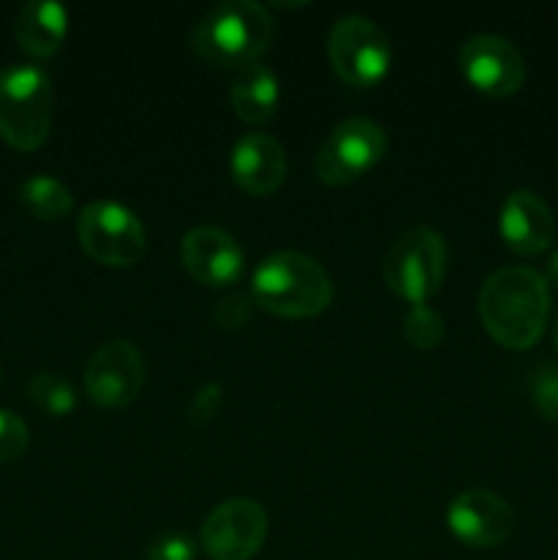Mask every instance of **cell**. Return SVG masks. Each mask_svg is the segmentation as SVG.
Wrapping results in <instances>:
<instances>
[{
  "mask_svg": "<svg viewBox=\"0 0 558 560\" xmlns=\"http://www.w3.org/2000/svg\"><path fill=\"white\" fill-rule=\"evenodd\" d=\"M479 317L501 348H534L550 317V284L528 266L498 268L479 290Z\"/></svg>",
  "mask_w": 558,
  "mask_h": 560,
  "instance_id": "cell-1",
  "label": "cell"
},
{
  "mask_svg": "<svg viewBox=\"0 0 558 560\" xmlns=\"http://www.w3.org/2000/svg\"><path fill=\"white\" fill-rule=\"evenodd\" d=\"M334 284L326 268L301 252L268 255L252 273V301L271 315L315 317L328 310Z\"/></svg>",
  "mask_w": 558,
  "mask_h": 560,
  "instance_id": "cell-2",
  "label": "cell"
},
{
  "mask_svg": "<svg viewBox=\"0 0 558 560\" xmlns=\"http://www.w3.org/2000/svg\"><path fill=\"white\" fill-rule=\"evenodd\" d=\"M274 38V16L255 0H228L208 11L191 33V47L206 63L244 66L260 60Z\"/></svg>",
  "mask_w": 558,
  "mask_h": 560,
  "instance_id": "cell-3",
  "label": "cell"
},
{
  "mask_svg": "<svg viewBox=\"0 0 558 560\" xmlns=\"http://www.w3.org/2000/svg\"><path fill=\"white\" fill-rule=\"evenodd\" d=\"M55 91L47 71L33 63L0 69V140L16 151H36L53 129Z\"/></svg>",
  "mask_w": 558,
  "mask_h": 560,
  "instance_id": "cell-4",
  "label": "cell"
},
{
  "mask_svg": "<svg viewBox=\"0 0 558 560\" xmlns=\"http://www.w3.org/2000/svg\"><path fill=\"white\" fill-rule=\"evenodd\" d=\"M446 260V241L438 230L410 228L388 249L383 260V282L410 306H421L441 290Z\"/></svg>",
  "mask_w": 558,
  "mask_h": 560,
  "instance_id": "cell-5",
  "label": "cell"
},
{
  "mask_svg": "<svg viewBox=\"0 0 558 560\" xmlns=\"http://www.w3.org/2000/svg\"><path fill=\"white\" fill-rule=\"evenodd\" d=\"M77 241L91 260L109 268L135 266L148 246L140 217L115 200H96L82 208Z\"/></svg>",
  "mask_w": 558,
  "mask_h": 560,
  "instance_id": "cell-6",
  "label": "cell"
},
{
  "mask_svg": "<svg viewBox=\"0 0 558 560\" xmlns=\"http://www.w3.org/2000/svg\"><path fill=\"white\" fill-rule=\"evenodd\" d=\"M328 60L345 85L372 88L392 69V42L370 16H339L328 33Z\"/></svg>",
  "mask_w": 558,
  "mask_h": 560,
  "instance_id": "cell-7",
  "label": "cell"
},
{
  "mask_svg": "<svg viewBox=\"0 0 558 560\" xmlns=\"http://www.w3.org/2000/svg\"><path fill=\"white\" fill-rule=\"evenodd\" d=\"M388 137L370 118H348L332 129L315 156V173L328 186H348L386 156Z\"/></svg>",
  "mask_w": 558,
  "mask_h": 560,
  "instance_id": "cell-8",
  "label": "cell"
},
{
  "mask_svg": "<svg viewBox=\"0 0 558 560\" xmlns=\"http://www.w3.org/2000/svg\"><path fill=\"white\" fill-rule=\"evenodd\" d=\"M266 509L252 498L219 503L200 528V545L211 560H252L266 545Z\"/></svg>",
  "mask_w": 558,
  "mask_h": 560,
  "instance_id": "cell-9",
  "label": "cell"
},
{
  "mask_svg": "<svg viewBox=\"0 0 558 560\" xmlns=\"http://www.w3.org/2000/svg\"><path fill=\"white\" fill-rule=\"evenodd\" d=\"M146 383V361L131 342L102 345L85 366V394L93 405L120 410L135 402Z\"/></svg>",
  "mask_w": 558,
  "mask_h": 560,
  "instance_id": "cell-10",
  "label": "cell"
},
{
  "mask_svg": "<svg viewBox=\"0 0 558 560\" xmlns=\"http://www.w3.org/2000/svg\"><path fill=\"white\" fill-rule=\"evenodd\" d=\"M457 60L465 80L485 96H514L525 82V60L520 49L492 33H479L463 42Z\"/></svg>",
  "mask_w": 558,
  "mask_h": 560,
  "instance_id": "cell-11",
  "label": "cell"
},
{
  "mask_svg": "<svg viewBox=\"0 0 558 560\" xmlns=\"http://www.w3.org/2000/svg\"><path fill=\"white\" fill-rule=\"evenodd\" d=\"M446 525L465 547L492 550L512 536L514 509L490 490H465L449 503Z\"/></svg>",
  "mask_w": 558,
  "mask_h": 560,
  "instance_id": "cell-12",
  "label": "cell"
},
{
  "mask_svg": "<svg viewBox=\"0 0 558 560\" xmlns=\"http://www.w3.org/2000/svg\"><path fill=\"white\" fill-rule=\"evenodd\" d=\"M181 260L184 268L208 288H224V284L239 282L244 273V249L239 241L224 230L211 228H195L184 235L181 241Z\"/></svg>",
  "mask_w": 558,
  "mask_h": 560,
  "instance_id": "cell-13",
  "label": "cell"
},
{
  "mask_svg": "<svg viewBox=\"0 0 558 560\" xmlns=\"http://www.w3.org/2000/svg\"><path fill=\"white\" fill-rule=\"evenodd\" d=\"M288 156L282 142L263 131L239 137L230 151V175L235 186L252 197H268L284 184Z\"/></svg>",
  "mask_w": 558,
  "mask_h": 560,
  "instance_id": "cell-14",
  "label": "cell"
},
{
  "mask_svg": "<svg viewBox=\"0 0 558 560\" xmlns=\"http://www.w3.org/2000/svg\"><path fill=\"white\" fill-rule=\"evenodd\" d=\"M498 228H501L503 244L514 255L534 257L553 244L556 219H553L550 206L536 191L518 189L503 200Z\"/></svg>",
  "mask_w": 558,
  "mask_h": 560,
  "instance_id": "cell-15",
  "label": "cell"
},
{
  "mask_svg": "<svg viewBox=\"0 0 558 560\" xmlns=\"http://www.w3.org/2000/svg\"><path fill=\"white\" fill-rule=\"evenodd\" d=\"M66 33H69V11L53 0H31L16 14V44L33 58H49L58 52L66 42Z\"/></svg>",
  "mask_w": 558,
  "mask_h": 560,
  "instance_id": "cell-16",
  "label": "cell"
},
{
  "mask_svg": "<svg viewBox=\"0 0 558 560\" xmlns=\"http://www.w3.org/2000/svg\"><path fill=\"white\" fill-rule=\"evenodd\" d=\"M230 104L233 113L244 124H266L274 118L279 107V80L263 60L244 66L235 71V80L230 85Z\"/></svg>",
  "mask_w": 558,
  "mask_h": 560,
  "instance_id": "cell-17",
  "label": "cell"
},
{
  "mask_svg": "<svg viewBox=\"0 0 558 560\" xmlns=\"http://www.w3.org/2000/svg\"><path fill=\"white\" fill-rule=\"evenodd\" d=\"M20 200L42 222H60L74 211V197L53 175H33L22 184Z\"/></svg>",
  "mask_w": 558,
  "mask_h": 560,
  "instance_id": "cell-18",
  "label": "cell"
},
{
  "mask_svg": "<svg viewBox=\"0 0 558 560\" xmlns=\"http://www.w3.org/2000/svg\"><path fill=\"white\" fill-rule=\"evenodd\" d=\"M27 399L44 410L47 416L63 419L77 408V392L66 377L55 375V372H38L27 381Z\"/></svg>",
  "mask_w": 558,
  "mask_h": 560,
  "instance_id": "cell-19",
  "label": "cell"
},
{
  "mask_svg": "<svg viewBox=\"0 0 558 560\" xmlns=\"http://www.w3.org/2000/svg\"><path fill=\"white\" fill-rule=\"evenodd\" d=\"M403 328H405V339H408V342L419 350L438 348L443 339V331H446V326H443V317L427 304L410 306L408 315H405V320H403Z\"/></svg>",
  "mask_w": 558,
  "mask_h": 560,
  "instance_id": "cell-20",
  "label": "cell"
},
{
  "mask_svg": "<svg viewBox=\"0 0 558 560\" xmlns=\"http://www.w3.org/2000/svg\"><path fill=\"white\" fill-rule=\"evenodd\" d=\"M528 388L531 399H534V408L539 410L542 419L558 424V366L547 364V361L536 364L531 370Z\"/></svg>",
  "mask_w": 558,
  "mask_h": 560,
  "instance_id": "cell-21",
  "label": "cell"
},
{
  "mask_svg": "<svg viewBox=\"0 0 558 560\" xmlns=\"http://www.w3.org/2000/svg\"><path fill=\"white\" fill-rule=\"evenodd\" d=\"M31 432L27 424L14 413V410L0 408V465L16 463L27 452Z\"/></svg>",
  "mask_w": 558,
  "mask_h": 560,
  "instance_id": "cell-22",
  "label": "cell"
},
{
  "mask_svg": "<svg viewBox=\"0 0 558 560\" xmlns=\"http://www.w3.org/2000/svg\"><path fill=\"white\" fill-rule=\"evenodd\" d=\"M197 545L184 530H164L146 547V560H195Z\"/></svg>",
  "mask_w": 558,
  "mask_h": 560,
  "instance_id": "cell-23",
  "label": "cell"
},
{
  "mask_svg": "<svg viewBox=\"0 0 558 560\" xmlns=\"http://www.w3.org/2000/svg\"><path fill=\"white\" fill-rule=\"evenodd\" d=\"M224 405V392L219 383H206V386L197 388V394L191 397L189 402V421L195 427H206L211 424L213 419L219 416V410H222Z\"/></svg>",
  "mask_w": 558,
  "mask_h": 560,
  "instance_id": "cell-24",
  "label": "cell"
},
{
  "mask_svg": "<svg viewBox=\"0 0 558 560\" xmlns=\"http://www.w3.org/2000/svg\"><path fill=\"white\" fill-rule=\"evenodd\" d=\"M252 317V301L246 295H224L217 306H213V323L224 331H239L249 323Z\"/></svg>",
  "mask_w": 558,
  "mask_h": 560,
  "instance_id": "cell-25",
  "label": "cell"
},
{
  "mask_svg": "<svg viewBox=\"0 0 558 560\" xmlns=\"http://www.w3.org/2000/svg\"><path fill=\"white\" fill-rule=\"evenodd\" d=\"M547 284L558 288V252L550 257V262H547Z\"/></svg>",
  "mask_w": 558,
  "mask_h": 560,
  "instance_id": "cell-26",
  "label": "cell"
},
{
  "mask_svg": "<svg viewBox=\"0 0 558 560\" xmlns=\"http://www.w3.org/2000/svg\"><path fill=\"white\" fill-rule=\"evenodd\" d=\"M553 337H556V350H558V317H556V331H553Z\"/></svg>",
  "mask_w": 558,
  "mask_h": 560,
  "instance_id": "cell-27",
  "label": "cell"
},
{
  "mask_svg": "<svg viewBox=\"0 0 558 560\" xmlns=\"http://www.w3.org/2000/svg\"><path fill=\"white\" fill-rule=\"evenodd\" d=\"M0 383H3V366H0Z\"/></svg>",
  "mask_w": 558,
  "mask_h": 560,
  "instance_id": "cell-28",
  "label": "cell"
}]
</instances>
